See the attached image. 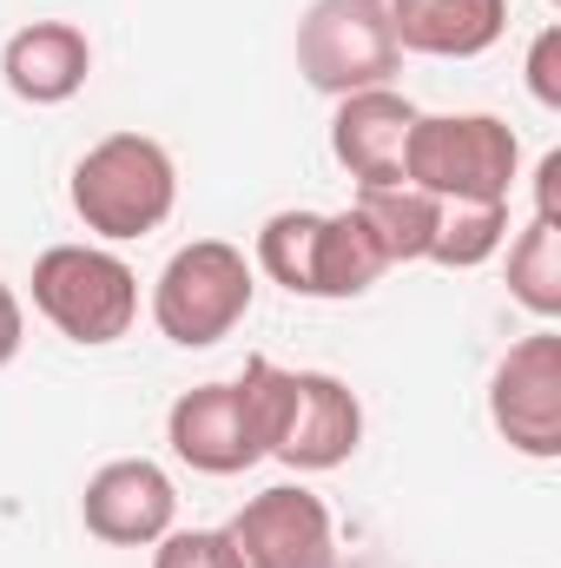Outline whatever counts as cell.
Returning <instances> with one entry per match:
<instances>
[{"label": "cell", "mask_w": 561, "mask_h": 568, "mask_svg": "<svg viewBox=\"0 0 561 568\" xmlns=\"http://www.w3.org/2000/svg\"><path fill=\"white\" fill-rule=\"evenodd\" d=\"M152 568H238L225 529H172L152 542Z\"/></svg>", "instance_id": "19"}, {"label": "cell", "mask_w": 561, "mask_h": 568, "mask_svg": "<svg viewBox=\"0 0 561 568\" xmlns=\"http://www.w3.org/2000/svg\"><path fill=\"white\" fill-rule=\"evenodd\" d=\"M489 424L516 456H536V463L561 456V337L549 324L502 351L489 377Z\"/></svg>", "instance_id": "8"}, {"label": "cell", "mask_w": 561, "mask_h": 568, "mask_svg": "<svg viewBox=\"0 0 561 568\" xmlns=\"http://www.w3.org/2000/svg\"><path fill=\"white\" fill-rule=\"evenodd\" d=\"M278 357H245L232 384H192L165 410V443L198 476H245L272 449V410H278Z\"/></svg>", "instance_id": "1"}, {"label": "cell", "mask_w": 561, "mask_h": 568, "mask_svg": "<svg viewBox=\"0 0 561 568\" xmlns=\"http://www.w3.org/2000/svg\"><path fill=\"white\" fill-rule=\"evenodd\" d=\"M522 73H529V93H536V106L561 113V27H542V33L529 40V60H522Z\"/></svg>", "instance_id": "20"}, {"label": "cell", "mask_w": 561, "mask_h": 568, "mask_svg": "<svg viewBox=\"0 0 561 568\" xmlns=\"http://www.w3.org/2000/svg\"><path fill=\"white\" fill-rule=\"evenodd\" d=\"M549 7H555V0H549Z\"/></svg>", "instance_id": "23"}, {"label": "cell", "mask_w": 561, "mask_h": 568, "mask_svg": "<svg viewBox=\"0 0 561 568\" xmlns=\"http://www.w3.org/2000/svg\"><path fill=\"white\" fill-rule=\"evenodd\" d=\"M80 523L106 549H152L178 529V489L152 456H113L80 489Z\"/></svg>", "instance_id": "10"}, {"label": "cell", "mask_w": 561, "mask_h": 568, "mask_svg": "<svg viewBox=\"0 0 561 568\" xmlns=\"http://www.w3.org/2000/svg\"><path fill=\"white\" fill-rule=\"evenodd\" d=\"M417 106L397 87H370V93H344L337 120H330V159L364 185H404V152H410Z\"/></svg>", "instance_id": "11"}, {"label": "cell", "mask_w": 561, "mask_h": 568, "mask_svg": "<svg viewBox=\"0 0 561 568\" xmlns=\"http://www.w3.org/2000/svg\"><path fill=\"white\" fill-rule=\"evenodd\" d=\"M509 297L542 324L561 317V225L529 219V232H516V245H509Z\"/></svg>", "instance_id": "16"}, {"label": "cell", "mask_w": 561, "mask_h": 568, "mask_svg": "<svg viewBox=\"0 0 561 568\" xmlns=\"http://www.w3.org/2000/svg\"><path fill=\"white\" fill-rule=\"evenodd\" d=\"M238 568H330L337 556V529L324 496H310L304 483H272L258 489L232 523H225Z\"/></svg>", "instance_id": "9"}, {"label": "cell", "mask_w": 561, "mask_h": 568, "mask_svg": "<svg viewBox=\"0 0 561 568\" xmlns=\"http://www.w3.org/2000/svg\"><path fill=\"white\" fill-rule=\"evenodd\" d=\"M350 205H357V219L370 225V239L384 245L390 265H417V258H429L436 225H442V199H429V192H417V185L404 179V185H364Z\"/></svg>", "instance_id": "15"}, {"label": "cell", "mask_w": 561, "mask_h": 568, "mask_svg": "<svg viewBox=\"0 0 561 568\" xmlns=\"http://www.w3.org/2000/svg\"><path fill=\"white\" fill-rule=\"evenodd\" d=\"M364 443V404L344 377L330 371H284L278 377V410H272V449L284 469L324 476L344 469Z\"/></svg>", "instance_id": "7"}, {"label": "cell", "mask_w": 561, "mask_h": 568, "mask_svg": "<svg viewBox=\"0 0 561 568\" xmlns=\"http://www.w3.org/2000/svg\"><path fill=\"white\" fill-rule=\"evenodd\" d=\"M390 33L422 60H476L509 33V0H384Z\"/></svg>", "instance_id": "13"}, {"label": "cell", "mask_w": 561, "mask_h": 568, "mask_svg": "<svg viewBox=\"0 0 561 568\" xmlns=\"http://www.w3.org/2000/svg\"><path fill=\"white\" fill-rule=\"evenodd\" d=\"M384 272H390V258H384V245L370 239V225L357 219V205L324 212V225H317V272H310V297H324V304L364 297Z\"/></svg>", "instance_id": "14"}, {"label": "cell", "mask_w": 561, "mask_h": 568, "mask_svg": "<svg viewBox=\"0 0 561 568\" xmlns=\"http://www.w3.org/2000/svg\"><path fill=\"white\" fill-rule=\"evenodd\" d=\"M536 219L561 225V152H542L536 165Z\"/></svg>", "instance_id": "22"}, {"label": "cell", "mask_w": 561, "mask_h": 568, "mask_svg": "<svg viewBox=\"0 0 561 568\" xmlns=\"http://www.w3.org/2000/svg\"><path fill=\"white\" fill-rule=\"evenodd\" d=\"M502 239H509V205H442L429 258L449 272H476L502 252Z\"/></svg>", "instance_id": "18"}, {"label": "cell", "mask_w": 561, "mask_h": 568, "mask_svg": "<svg viewBox=\"0 0 561 568\" xmlns=\"http://www.w3.org/2000/svg\"><path fill=\"white\" fill-rule=\"evenodd\" d=\"M0 73H7L13 100H27V106H67L93 80V40L73 20H27L0 47Z\"/></svg>", "instance_id": "12"}, {"label": "cell", "mask_w": 561, "mask_h": 568, "mask_svg": "<svg viewBox=\"0 0 561 568\" xmlns=\"http://www.w3.org/2000/svg\"><path fill=\"white\" fill-rule=\"evenodd\" d=\"M317 225L324 212H272L258 225V252H252V272H265L272 284H284L290 297H310V272H317Z\"/></svg>", "instance_id": "17"}, {"label": "cell", "mask_w": 561, "mask_h": 568, "mask_svg": "<svg viewBox=\"0 0 561 568\" xmlns=\"http://www.w3.org/2000/svg\"><path fill=\"white\" fill-rule=\"evenodd\" d=\"M27 284L33 311L80 351H106L140 324V272L113 245H47Z\"/></svg>", "instance_id": "5"}, {"label": "cell", "mask_w": 561, "mask_h": 568, "mask_svg": "<svg viewBox=\"0 0 561 568\" xmlns=\"http://www.w3.org/2000/svg\"><path fill=\"white\" fill-rule=\"evenodd\" d=\"M290 53H297V73L330 100L397 87V73H404V47L390 33L384 0H310Z\"/></svg>", "instance_id": "6"}, {"label": "cell", "mask_w": 561, "mask_h": 568, "mask_svg": "<svg viewBox=\"0 0 561 568\" xmlns=\"http://www.w3.org/2000/svg\"><path fill=\"white\" fill-rule=\"evenodd\" d=\"M404 179L442 205H509L522 179V140L496 113H417Z\"/></svg>", "instance_id": "3"}, {"label": "cell", "mask_w": 561, "mask_h": 568, "mask_svg": "<svg viewBox=\"0 0 561 568\" xmlns=\"http://www.w3.org/2000/svg\"><path fill=\"white\" fill-rule=\"evenodd\" d=\"M20 344H27V311H20L13 284H0V371L20 357Z\"/></svg>", "instance_id": "21"}, {"label": "cell", "mask_w": 561, "mask_h": 568, "mask_svg": "<svg viewBox=\"0 0 561 568\" xmlns=\"http://www.w3.org/2000/svg\"><path fill=\"white\" fill-rule=\"evenodd\" d=\"M67 199H73V219L100 245H126V239H145L172 219L178 165L152 133H106L100 145L80 152V165L67 179Z\"/></svg>", "instance_id": "2"}, {"label": "cell", "mask_w": 561, "mask_h": 568, "mask_svg": "<svg viewBox=\"0 0 561 568\" xmlns=\"http://www.w3.org/2000/svg\"><path fill=\"white\" fill-rule=\"evenodd\" d=\"M252 297H258V272H252L245 245L192 239L152 278V324L178 351H212L252 317Z\"/></svg>", "instance_id": "4"}]
</instances>
